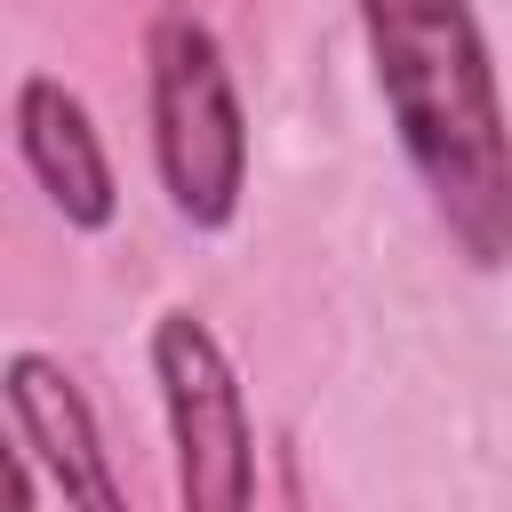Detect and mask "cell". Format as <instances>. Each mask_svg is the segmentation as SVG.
Listing matches in <instances>:
<instances>
[{"mask_svg": "<svg viewBox=\"0 0 512 512\" xmlns=\"http://www.w3.org/2000/svg\"><path fill=\"white\" fill-rule=\"evenodd\" d=\"M152 384L168 408L176 448V504L184 512H256V432L232 352L200 312L152 320Z\"/></svg>", "mask_w": 512, "mask_h": 512, "instance_id": "3", "label": "cell"}, {"mask_svg": "<svg viewBox=\"0 0 512 512\" xmlns=\"http://www.w3.org/2000/svg\"><path fill=\"white\" fill-rule=\"evenodd\" d=\"M392 136L472 272L512 264V128L472 0H360Z\"/></svg>", "mask_w": 512, "mask_h": 512, "instance_id": "1", "label": "cell"}, {"mask_svg": "<svg viewBox=\"0 0 512 512\" xmlns=\"http://www.w3.org/2000/svg\"><path fill=\"white\" fill-rule=\"evenodd\" d=\"M152 64V160L160 192L192 232H224L248 192V112L232 88V64L216 32L184 8H168L144 40Z\"/></svg>", "mask_w": 512, "mask_h": 512, "instance_id": "2", "label": "cell"}, {"mask_svg": "<svg viewBox=\"0 0 512 512\" xmlns=\"http://www.w3.org/2000/svg\"><path fill=\"white\" fill-rule=\"evenodd\" d=\"M40 496H32V464H24V448L8 440V424H0V512H32Z\"/></svg>", "mask_w": 512, "mask_h": 512, "instance_id": "6", "label": "cell"}, {"mask_svg": "<svg viewBox=\"0 0 512 512\" xmlns=\"http://www.w3.org/2000/svg\"><path fill=\"white\" fill-rule=\"evenodd\" d=\"M0 400L24 432V448L40 456L48 488L64 496V512H128V488H120L112 448L96 432V408H88V392L72 384V368L56 352H8Z\"/></svg>", "mask_w": 512, "mask_h": 512, "instance_id": "4", "label": "cell"}, {"mask_svg": "<svg viewBox=\"0 0 512 512\" xmlns=\"http://www.w3.org/2000/svg\"><path fill=\"white\" fill-rule=\"evenodd\" d=\"M16 144H24L32 184L48 192V208H56L72 232H104V224L120 216V184H112L104 136H96L88 104H80L64 80L32 72V80L16 88Z\"/></svg>", "mask_w": 512, "mask_h": 512, "instance_id": "5", "label": "cell"}]
</instances>
